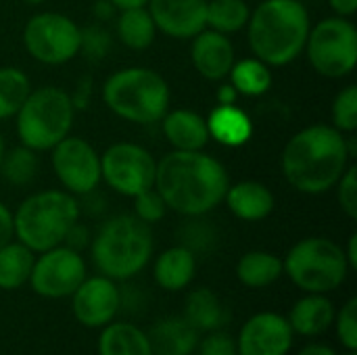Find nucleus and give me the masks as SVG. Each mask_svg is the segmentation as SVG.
Here are the masks:
<instances>
[{
  "label": "nucleus",
  "instance_id": "obj_21",
  "mask_svg": "<svg viewBox=\"0 0 357 355\" xmlns=\"http://www.w3.org/2000/svg\"><path fill=\"white\" fill-rule=\"evenodd\" d=\"M197 274V255L184 247L174 245L165 251H161L153 264V278L157 287L169 293L184 291Z\"/></svg>",
  "mask_w": 357,
  "mask_h": 355
},
{
  "label": "nucleus",
  "instance_id": "obj_18",
  "mask_svg": "<svg viewBox=\"0 0 357 355\" xmlns=\"http://www.w3.org/2000/svg\"><path fill=\"white\" fill-rule=\"evenodd\" d=\"M228 211L241 222H261L272 216L276 207V197L268 184L257 180L230 182L224 195Z\"/></svg>",
  "mask_w": 357,
  "mask_h": 355
},
{
  "label": "nucleus",
  "instance_id": "obj_17",
  "mask_svg": "<svg viewBox=\"0 0 357 355\" xmlns=\"http://www.w3.org/2000/svg\"><path fill=\"white\" fill-rule=\"evenodd\" d=\"M236 61L230 36L205 27L190 40V63L209 82H224Z\"/></svg>",
  "mask_w": 357,
  "mask_h": 355
},
{
  "label": "nucleus",
  "instance_id": "obj_23",
  "mask_svg": "<svg viewBox=\"0 0 357 355\" xmlns=\"http://www.w3.org/2000/svg\"><path fill=\"white\" fill-rule=\"evenodd\" d=\"M335 314H337V310L326 295L307 293L305 297L295 301L287 320L295 335L318 337V335H324L333 326Z\"/></svg>",
  "mask_w": 357,
  "mask_h": 355
},
{
  "label": "nucleus",
  "instance_id": "obj_11",
  "mask_svg": "<svg viewBox=\"0 0 357 355\" xmlns=\"http://www.w3.org/2000/svg\"><path fill=\"white\" fill-rule=\"evenodd\" d=\"M157 159L136 142H115L100 155V182L113 192L134 199L155 186Z\"/></svg>",
  "mask_w": 357,
  "mask_h": 355
},
{
  "label": "nucleus",
  "instance_id": "obj_50",
  "mask_svg": "<svg viewBox=\"0 0 357 355\" xmlns=\"http://www.w3.org/2000/svg\"><path fill=\"white\" fill-rule=\"evenodd\" d=\"M345 355H357V354H356V352H347V354H345Z\"/></svg>",
  "mask_w": 357,
  "mask_h": 355
},
{
  "label": "nucleus",
  "instance_id": "obj_1",
  "mask_svg": "<svg viewBox=\"0 0 357 355\" xmlns=\"http://www.w3.org/2000/svg\"><path fill=\"white\" fill-rule=\"evenodd\" d=\"M230 176L205 151H172L157 161L155 188L169 211L184 218L211 213L224 203Z\"/></svg>",
  "mask_w": 357,
  "mask_h": 355
},
{
  "label": "nucleus",
  "instance_id": "obj_49",
  "mask_svg": "<svg viewBox=\"0 0 357 355\" xmlns=\"http://www.w3.org/2000/svg\"><path fill=\"white\" fill-rule=\"evenodd\" d=\"M23 2H27L29 6H38V4H42V2H46V0H23Z\"/></svg>",
  "mask_w": 357,
  "mask_h": 355
},
{
  "label": "nucleus",
  "instance_id": "obj_36",
  "mask_svg": "<svg viewBox=\"0 0 357 355\" xmlns=\"http://www.w3.org/2000/svg\"><path fill=\"white\" fill-rule=\"evenodd\" d=\"M337 337L347 352H357V297H349L347 303L335 314Z\"/></svg>",
  "mask_w": 357,
  "mask_h": 355
},
{
  "label": "nucleus",
  "instance_id": "obj_4",
  "mask_svg": "<svg viewBox=\"0 0 357 355\" xmlns=\"http://www.w3.org/2000/svg\"><path fill=\"white\" fill-rule=\"evenodd\" d=\"M88 247L94 268L117 282L134 278L149 266L155 236L151 226L134 213H117L102 222Z\"/></svg>",
  "mask_w": 357,
  "mask_h": 355
},
{
  "label": "nucleus",
  "instance_id": "obj_16",
  "mask_svg": "<svg viewBox=\"0 0 357 355\" xmlns=\"http://www.w3.org/2000/svg\"><path fill=\"white\" fill-rule=\"evenodd\" d=\"M157 31L174 40H192L207 27V0H149Z\"/></svg>",
  "mask_w": 357,
  "mask_h": 355
},
{
  "label": "nucleus",
  "instance_id": "obj_3",
  "mask_svg": "<svg viewBox=\"0 0 357 355\" xmlns=\"http://www.w3.org/2000/svg\"><path fill=\"white\" fill-rule=\"evenodd\" d=\"M310 27V10L301 0H261L245 29L253 56L274 69L303 54Z\"/></svg>",
  "mask_w": 357,
  "mask_h": 355
},
{
  "label": "nucleus",
  "instance_id": "obj_34",
  "mask_svg": "<svg viewBox=\"0 0 357 355\" xmlns=\"http://www.w3.org/2000/svg\"><path fill=\"white\" fill-rule=\"evenodd\" d=\"M113 38L100 23L86 25L79 29V54L90 63H100L111 52Z\"/></svg>",
  "mask_w": 357,
  "mask_h": 355
},
{
  "label": "nucleus",
  "instance_id": "obj_38",
  "mask_svg": "<svg viewBox=\"0 0 357 355\" xmlns=\"http://www.w3.org/2000/svg\"><path fill=\"white\" fill-rule=\"evenodd\" d=\"M195 352H197V355H238L236 341L228 333H224L222 328L211 331L203 339H199V345Z\"/></svg>",
  "mask_w": 357,
  "mask_h": 355
},
{
  "label": "nucleus",
  "instance_id": "obj_20",
  "mask_svg": "<svg viewBox=\"0 0 357 355\" xmlns=\"http://www.w3.org/2000/svg\"><path fill=\"white\" fill-rule=\"evenodd\" d=\"M153 355H192L199 345V331L184 316H169L146 333Z\"/></svg>",
  "mask_w": 357,
  "mask_h": 355
},
{
  "label": "nucleus",
  "instance_id": "obj_37",
  "mask_svg": "<svg viewBox=\"0 0 357 355\" xmlns=\"http://www.w3.org/2000/svg\"><path fill=\"white\" fill-rule=\"evenodd\" d=\"M335 190H337V201H339L341 211L349 220H357V167L354 163H349L341 180L337 182Z\"/></svg>",
  "mask_w": 357,
  "mask_h": 355
},
{
  "label": "nucleus",
  "instance_id": "obj_5",
  "mask_svg": "<svg viewBox=\"0 0 357 355\" xmlns=\"http://www.w3.org/2000/svg\"><path fill=\"white\" fill-rule=\"evenodd\" d=\"M82 218L77 197L67 190L46 188L29 195L13 211L15 241L23 243L33 253L63 245L67 232Z\"/></svg>",
  "mask_w": 357,
  "mask_h": 355
},
{
  "label": "nucleus",
  "instance_id": "obj_24",
  "mask_svg": "<svg viewBox=\"0 0 357 355\" xmlns=\"http://www.w3.org/2000/svg\"><path fill=\"white\" fill-rule=\"evenodd\" d=\"M98 355H153L149 335L130 322H109L98 337Z\"/></svg>",
  "mask_w": 357,
  "mask_h": 355
},
{
  "label": "nucleus",
  "instance_id": "obj_27",
  "mask_svg": "<svg viewBox=\"0 0 357 355\" xmlns=\"http://www.w3.org/2000/svg\"><path fill=\"white\" fill-rule=\"evenodd\" d=\"M282 274V259L270 251H247L236 264V278L247 289L272 287Z\"/></svg>",
  "mask_w": 357,
  "mask_h": 355
},
{
  "label": "nucleus",
  "instance_id": "obj_41",
  "mask_svg": "<svg viewBox=\"0 0 357 355\" xmlns=\"http://www.w3.org/2000/svg\"><path fill=\"white\" fill-rule=\"evenodd\" d=\"M15 239L13 232V211L0 201V247L10 243Z\"/></svg>",
  "mask_w": 357,
  "mask_h": 355
},
{
  "label": "nucleus",
  "instance_id": "obj_43",
  "mask_svg": "<svg viewBox=\"0 0 357 355\" xmlns=\"http://www.w3.org/2000/svg\"><path fill=\"white\" fill-rule=\"evenodd\" d=\"M92 13H94V17L102 23V21H111V19H115L117 8H115V4H113V2H109V0H96V2H94V6H92Z\"/></svg>",
  "mask_w": 357,
  "mask_h": 355
},
{
  "label": "nucleus",
  "instance_id": "obj_10",
  "mask_svg": "<svg viewBox=\"0 0 357 355\" xmlns=\"http://www.w3.org/2000/svg\"><path fill=\"white\" fill-rule=\"evenodd\" d=\"M79 25L56 10H42L27 19L23 46L42 65H65L79 56Z\"/></svg>",
  "mask_w": 357,
  "mask_h": 355
},
{
  "label": "nucleus",
  "instance_id": "obj_45",
  "mask_svg": "<svg viewBox=\"0 0 357 355\" xmlns=\"http://www.w3.org/2000/svg\"><path fill=\"white\" fill-rule=\"evenodd\" d=\"M345 259L349 264V270H357V234H351L347 241V247L343 249Z\"/></svg>",
  "mask_w": 357,
  "mask_h": 355
},
{
  "label": "nucleus",
  "instance_id": "obj_14",
  "mask_svg": "<svg viewBox=\"0 0 357 355\" xmlns=\"http://www.w3.org/2000/svg\"><path fill=\"white\" fill-rule=\"evenodd\" d=\"M121 308V291L115 280L98 274L86 276L71 295L75 320L86 328H102L115 320Z\"/></svg>",
  "mask_w": 357,
  "mask_h": 355
},
{
  "label": "nucleus",
  "instance_id": "obj_31",
  "mask_svg": "<svg viewBox=\"0 0 357 355\" xmlns=\"http://www.w3.org/2000/svg\"><path fill=\"white\" fill-rule=\"evenodd\" d=\"M251 8L247 0H207V27L232 36L247 27Z\"/></svg>",
  "mask_w": 357,
  "mask_h": 355
},
{
  "label": "nucleus",
  "instance_id": "obj_7",
  "mask_svg": "<svg viewBox=\"0 0 357 355\" xmlns=\"http://www.w3.org/2000/svg\"><path fill=\"white\" fill-rule=\"evenodd\" d=\"M75 107L67 90L56 86L31 88L25 103L15 115L19 144L46 153L71 134Z\"/></svg>",
  "mask_w": 357,
  "mask_h": 355
},
{
  "label": "nucleus",
  "instance_id": "obj_30",
  "mask_svg": "<svg viewBox=\"0 0 357 355\" xmlns=\"http://www.w3.org/2000/svg\"><path fill=\"white\" fill-rule=\"evenodd\" d=\"M38 167H40L38 153L23 144H17V146L4 151L2 161H0V176L6 184H10L15 188H23L36 180Z\"/></svg>",
  "mask_w": 357,
  "mask_h": 355
},
{
  "label": "nucleus",
  "instance_id": "obj_35",
  "mask_svg": "<svg viewBox=\"0 0 357 355\" xmlns=\"http://www.w3.org/2000/svg\"><path fill=\"white\" fill-rule=\"evenodd\" d=\"M132 201H134V211H132V213H134L140 222H144V224H149V226L161 222V220L167 216V211H169L167 205H165V201L161 199V195L157 192L155 186L149 188V190H144V192H140V195L134 197Z\"/></svg>",
  "mask_w": 357,
  "mask_h": 355
},
{
  "label": "nucleus",
  "instance_id": "obj_12",
  "mask_svg": "<svg viewBox=\"0 0 357 355\" xmlns=\"http://www.w3.org/2000/svg\"><path fill=\"white\" fill-rule=\"evenodd\" d=\"M86 276L88 266L82 253L67 245H56L36 255L27 285L44 299H65L75 293Z\"/></svg>",
  "mask_w": 357,
  "mask_h": 355
},
{
  "label": "nucleus",
  "instance_id": "obj_46",
  "mask_svg": "<svg viewBox=\"0 0 357 355\" xmlns=\"http://www.w3.org/2000/svg\"><path fill=\"white\" fill-rule=\"evenodd\" d=\"M297 355H339L331 345H324V343H310L305 345Z\"/></svg>",
  "mask_w": 357,
  "mask_h": 355
},
{
  "label": "nucleus",
  "instance_id": "obj_48",
  "mask_svg": "<svg viewBox=\"0 0 357 355\" xmlns=\"http://www.w3.org/2000/svg\"><path fill=\"white\" fill-rule=\"evenodd\" d=\"M4 151H6V144H4V138H2V132H0V161H2Z\"/></svg>",
  "mask_w": 357,
  "mask_h": 355
},
{
  "label": "nucleus",
  "instance_id": "obj_47",
  "mask_svg": "<svg viewBox=\"0 0 357 355\" xmlns=\"http://www.w3.org/2000/svg\"><path fill=\"white\" fill-rule=\"evenodd\" d=\"M109 2H113V4H115V8H117V10H121V8L146 6V2H149V0H109Z\"/></svg>",
  "mask_w": 357,
  "mask_h": 355
},
{
  "label": "nucleus",
  "instance_id": "obj_2",
  "mask_svg": "<svg viewBox=\"0 0 357 355\" xmlns=\"http://www.w3.org/2000/svg\"><path fill=\"white\" fill-rule=\"evenodd\" d=\"M354 157L351 140L331 123H312L295 132L280 155V169L301 195H322L337 186Z\"/></svg>",
  "mask_w": 357,
  "mask_h": 355
},
{
  "label": "nucleus",
  "instance_id": "obj_6",
  "mask_svg": "<svg viewBox=\"0 0 357 355\" xmlns=\"http://www.w3.org/2000/svg\"><path fill=\"white\" fill-rule=\"evenodd\" d=\"M100 94L113 115L138 126L159 123L172 103L169 84L151 67H126L113 71L105 80Z\"/></svg>",
  "mask_w": 357,
  "mask_h": 355
},
{
  "label": "nucleus",
  "instance_id": "obj_28",
  "mask_svg": "<svg viewBox=\"0 0 357 355\" xmlns=\"http://www.w3.org/2000/svg\"><path fill=\"white\" fill-rule=\"evenodd\" d=\"M36 253L19 241L0 247V291H17L29 282Z\"/></svg>",
  "mask_w": 357,
  "mask_h": 355
},
{
  "label": "nucleus",
  "instance_id": "obj_39",
  "mask_svg": "<svg viewBox=\"0 0 357 355\" xmlns=\"http://www.w3.org/2000/svg\"><path fill=\"white\" fill-rule=\"evenodd\" d=\"M63 245H67V247H71V249H75V251L82 253V249H86V247L90 245V234H88V230L77 222V224H73V228L67 232Z\"/></svg>",
  "mask_w": 357,
  "mask_h": 355
},
{
  "label": "nucleus",
  "instance_id": "obj_26",
  "mask_svg": "<svg viewBox=\"0 0 357 355\" xmlns=\"http://www.w3.org/2000/svg\"><path fill=\"white\" fill-rule=\"evenodd\" d=\"M184 318L201 333L220 331L228 322V312L211 289H195L184 299Z\"/></svg>",
  "mask_w": 357,
  "mask_h": 355
},
{
  "label": "nucleus",
  "instance_id": "obj_42",
  "mask_svg": "<svg viewBox=\"0 0 357 355\" xmlns=\"http://www.w3.org/2000/svg\"><path fill=\"white\" fill-rule=\"evenodd\" d=\"M238 92H236V88L230 84V82H224V84H220L218 86V90H215V100H218V105H236L238 103Z\"/></svg>",
  "mask_w": 357,
  "mask_h": 355
},
{
  "label": "nucleus",
  "instance_id": "obj_29",
  "mask_svg": "<svg viewBox=\"0 0 357 355\" xmlns=\"http://www.w3.org/2000/svg\"><path fill=\"white\" fill-rule=\"evenodd\" d=\"M228 82L236 88L241 96L257 98V96H264L272 88L274 73H272V67L259 61L257 56H247V59L234 61L228 73Z\"/></svg>",
  "mask_w": 357,
  "mask_h": 355
},
{
  "label": "nucleus",
  "instance_id": "obj_25",
  "mask_svg": "<svg viewBox=\"0 0 357 355\" xmlns=\"http://www.w3.org/2000/svg\"><path fill=\"white\" fill-rule=\"evenodd\" d=\"M115 33L126 48L146 50L157 38V27L146 6H134V8L117 10Z\"/></svg>",
  "mask_w": 357,
  "mask_h": 355
},
{
  "label": "nucleus",
  "instance_id": "obj_13",
  "mask_svg": "<svg viewBox=\"0 0 357 355\" xmlns=\"http://www.w3.org/2000/svg\"><path fill=\"white\" fill-rule=\"evenodd\" d=\"M52 172L73 197L92 195L100 184V153L79 136H67L50 151Z\"/></svg>",
  "mask_w": 357,
  "mask_h": 355
},
{
  "label": "nucleus",
  "instance_id": "obj_19",
  "mask_svg": "<svg viewBox=\"0 0 357 355\" xmlns=\"http://www.w3.org/2000/svg\"><path fill=\"white\" fill-rule=\"evenodd\" d=\"M159 123L172 151H205L211 140L207 119L192 109H169Z\"/></svg>",
  "mask_w": 357,
  "mask_h": 355
},
{
  "label": "nucleus",
  "instance_id": "obj_8",
  "mask_svg": "<svg viewBox=\"0 0 357 355\" xmlns=\"http://www.w3.org/2000/svg\"><path fill=\"white\" fill-rule=\"evenodd\" d=\"M282 268L297 289L318 295L337 291L351 272L343 247L326 236H307L295 243L282 259Z\"/></svg>",
  "mask_w": 357,
  "mask_h": 355
},
{
  "label": "nucleus",
  "instance_id": "obj_22",
  "mask_svg": "<svg viewBox=\"0 0 357 355\" xmlns=\"http://www.w3.org/2000/svg\"><path fill=\"white\" fill-rule=\"evenodd\" d=\"M209 138L222 146H245L253 136V121L238 105H218L207 117Z\"/></svg>",
  "mask_w": 357,
  "mask_h": 355
},
{
  "label": "nucleus",
  "instance_id": "obj_32",
  "mask_svg": "<svg viewBox=\"0 0 357 355\" xmlns=\"http://www.w3.org/2000/svg\"><path fill=\"white\" fill-rule=\"evenodd\" d=\"M29 92L31 82L23 69L0 67V121L13 119Z\"/></svg>",
  "mask_w": 357,
  "mask_h": 355
},
{
  "label": "nucleus",
  "instance_id": "obj_40",
  "mask_svg": "<svg viewBox=\"0 0 357 355\" xmlns=\"http://www.w3.org/2000/svg\"><path fill=\"white\" fill-rule=\"evenodd\" d=\"M90 94H92V80L90 77H82L75 86L73 92H69L71 100H73V107L75 111H82L86 109V105L90 103Z\"/></svg>",
  "mask_w": 357,
  "mask_h": 355
},
{
  "label": "nucleus",
  "instance_id": "obj_33",
  "mask_svg": "<svg viewBox=\"0 0 357 355\" xmlns=\"http://www.w3.org/2000/svg\"><path fill=\"white\" fill-rule=\"evenodd\" d=\"M331 119L333 128H337L341 134L349 136L357 130V86L349 84L341 88L333 100L331 107Z\"/></svg>",
  "mask_w": 357,
  "mask_h": 355
},
{
  "label": "nucleus",
  "instance_id": "obj_44",
  "mask_svg": "<svg viewBox=\"0 0 357 355\" xmlns=\"http://www.w3.org/2000/svg\"><path fill=\"white\" fill-rule=\"evenodd\" d=\"M328 6L335 15L351 19L357 13V0H328Z\"/></svg>",
  "mask_w": 357,
  "mask_h": 355
},
{
  "label": "nucleus",
  "instance_id": "obj_9",
  "mask_svg": "<svg viewBox=\"0 0 357 355\" xmlns=\"http://www.w3.org/2000/svg\"><path fill=\"white\" fill-rule=\"evenodd\" d=\"M312 69L328 80L354 73L357 65V29L347 17H326L310 27L305 50Z\"/></svg>",
  "mask_w": 357,
  "mask_h": 355
},
{
  "label": "nucleus",
  "instance_id": "obj_15",
  "mask_svg": "<svg viewBox=\"0 0 357 355\" xmlns=\"http://www.w3.org/2000/svg\"><path fill=\"white\" fill-rule=\"evenodd\" d=\"M295 333L287 316L276 312H259L251 316L236 339L238 355H289Z\"/></svg>",
  "mask_w": 357,
  "mask_h": 355
}]
</instances>
